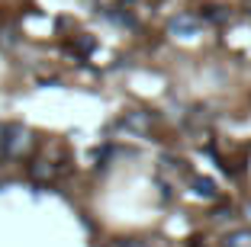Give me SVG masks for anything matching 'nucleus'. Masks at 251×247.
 <instances>
[{
  "label": "nucleus",
  "mask_w": 251,
  "mask_h": 247,
  "mask_svg": "<svg viewBox=\"0 0 251 247\" xmlns=\"http://www.w3.org/2000/svg\"><path fill=\"white\" fill-rule=\"evenodd\" d=\"M110 247H148V244H142V241H113Z\"/></svg>",
  "instance_id": "obj_3"
},
{
  "label": "nucleus",
  "mask_w": 251,
  "mask_h": 247,
  "mask_svg": "<svg viewBox=\"0 0 251 247\" xmlns=\"http://www.w3.org/2000/svg\"><path fill=\"white\" fill-rule=\"evenodd\" d=\"M226 247H251V231H238L232 238H226Z\"/></svg>",
  "instance_id": "obj_2"
},
{
  "label": "nucleus",
  "mask_w": 251,
  "mask_h": 247,
  "mask_svg": "<svg viewBox=\"0 0 251 247\" xmlns=\"http://www.w3.org/2000/svg\"><path fill=\"white\" fill-rule=\"evenodd\" d=\"M197 29H200V20H197V16H190V13L177 16V20L171 22V32H177V36H193Z\"/></svg>",
  "instance_id": "obj_1"
},
{
  "label": "nucleus",
  "mask_w": 251,
  "mask_h": 247,
  "mask_svg": "<svg viewBox=\"0 0 251 247\" xmlns=\"http://www.w3.org/2000/svg\"><path fill=\"white\" fill-rule=\"evenodd\" d=\"M7 154V125H0V157Z\"/></svg>",
  "instance_id": "obj_4"
}]
</instances>
